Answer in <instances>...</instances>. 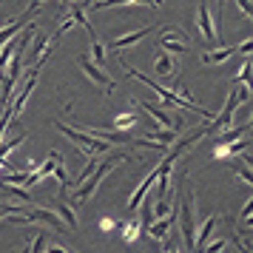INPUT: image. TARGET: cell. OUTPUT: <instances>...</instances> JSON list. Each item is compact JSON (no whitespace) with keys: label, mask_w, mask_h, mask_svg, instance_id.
Masks as SVG:
<instances>
[{"label":"cell","mask_w":253,"mask_h":253,"mask_svg":"<svg viewBox=\"0 0 253 253\" xmlns=\"http://www.w3.org/2000/svg\"><path fill=\"white\" fill-rule=\"evenodd\" d=\"M54 126H57V131L60 134H66V137L80 148V154H85V157H91V154H111L114 151V145L111 142H105V139H97L94 134H88L85 128L83 131H77V128H71V126H66V123H60V120H54Z\"/></svg>","instance_id":"cell-3"},{"label":"cell","mask_w":253,"mask_h":253,"mask_svg":"<svg viewBox=\"0 0 253 253\" xmlns=\"http://www.w3.org/2000/svg\"><path fill=\"white\" fill-rule=\"evenodd\" d=\"M236 54V46H222V48H213V51H205L202 54V63L205 66H222L225 60H230Z\"/></svg>","instance_id":"cell-20"},{"label":"cell","mask_w":253,"mask_h":253,"mask_svg":"<svg viewBox=\"0 0 253 253\" xmlns=\"http://www.w3.org/2000/svg\"><path fill=\"white\" fill-rule=\"evenodd\" d=\"M196 29H199V35L202 40H216V26H213V14L208 9V0H199V6H196Z\"/></svg>","instance_id":"cell-8"},{"label":"cell","mask_w":253,"mask_h":253,"mask_svg":"<svg viewBox=\"0 0 253 253\" xmlns=\"http://www.w3.org/2000/svg\"><path fill=\"white\" fill-rule=\"evenodd\" d=\"M0 196H9V199H17V202H26V205H35V199L29 191H23L20 185H3L0 182Z\"/></svg>","instance_id":"cell-23"},{"label":"cell","mask_w":253,"mask_h":253,"mask_svg":"<svg viewBox=\"0 0 253 253\" xmlns=\"http://www.w3.org/2000/svg\"><path fill=\"white\" fill-rule=\"evenodd\" d=\"M29 173L23 171H14V168H6V173H0V182L3 185H26Z\"/></svg>","instance_id":"cell-26"},{"label":"cell","mask_w":253,"mask_h":253,"mask_svg":"<svg viewBox=\"0 0 253 253\" xmlns=\"http://www.w3.org/2000/svg\"><path fill=\"white\" fill-rule=\"evenodd\" d=\"M233 173H236L239 179H245V182L253 188V171H251V168H245V165H236V168H233Z\"/></svg>","instance_id":"cell-37"},{"label":"cell","mask_w":253,"mask_h":253,"mask_svg":"<svg viewBox=\"0 0 253 253\" xmlns=\"http://www.w3.org/2000/svg\"><path fill=\"white\" fill-rule=\"evenodd\" d=\"M160 46H162V51H168L173 57H185V54L191 51V40H188V35H185L182 29L165 26L160 32Z\"/></svg>","instance_id":"cell-5"},{"label":"cell","mask_w":253,"mask_h":253,"mask_svg":"<svg viewBox=\"0 0 253 253\" xmlns=\"http://www.w3.org/2000/svg\"><path fill=\"white\" fill-rule=\"evenodd\" d=\"M23 139H26V134H17L14 139H6V142H0V168H3V162H6V157H9V154H12V151L17 148L20 142H23Z\"/></svg>","instance_id":"cell-30"},{"label":"cell","mask_w":253,"mask_h":253,"mask_svg":"<svg viewBox=\"0 0 253 253\" xmlns=\"http://www.w3.org/2000/svg\"><path fill=\"white\" fill-rule=\"evenodd\" d=\"M9 222H17V225H29V222H40V225H48V228L54 230H66V222L51 211V208H40V205H32V211L29 213H14V216H9Z\"/></svg>","instance_id":"cell-4"},{"label":"cell","mask_w":253,"mask_h":253,"mask_svg":"<svg viewBox=\"0 0 253 253\" xmlns=\"http://www.w3.org/2000/svg\"><path fill=\"white\" fill-rule=\"evenodd\" d=\"M91 3H94V0H80V6H83V9H91Z\"/></svg>","instance_id":"cell-47"},{"label":"cell","mask_w":253,"mask_h":253,"mask_svg":"<svg viewBox=\"0 0 253 253\" xmlns=\"http://www.w3.org/2000/svg\"><path fill=\"white\" fill-rule=\"evenodd\" d=\"M29 23H32V20H20V23H6V26H3V29H0V48L6 46V43H9L12 37L20 35V32H23V29H26Z\"/></svg>","instance_id":"cell-24"},{"label":"cell","mask_w":253,"mask_h":253,"mask_svg":"<svg viewBox=\"0 0 253 253\" xmlns=\"http://www.w3.org/2000/svg\"><path fill=\"white\" fill-rule=\"evenodd\" d=\"M134 105H142L145 111H148L157 123H160V128H176V120H173L165 108H162V103H142V100H131Z\"/></svg>","instance_id":"cell-14"},{"label":"cell","mask_w":253,"mask_h":253,"mask_svg":"<svg viewBox=\"0 0 253 253\" xmlns=\"http://www.w3.org/2000/svg\"><path fill=\"white\" fill-rule=\"evenodd\" d=\"M182 208H179V233H182V242L188 251H196V191L194 185L188 182V176H185L182 182Z\"/></svg>","instance_id":"cell-2"},{"label":"cell","mask_w":253,"mask_h":253,"mask_svg":"<svg viewBox=\"0 0 253 253\" xmlns=\"http://www.w3.org/2000/svg\"><path fill=\"white\" fill-rule=\"evenodd\" d=\"M139 233H142V222H139V219H131L126 228H123V239L126 242H137Z\"/></svg>","instance_id":"cell-31"},{"label":"cell","mask_w":253,"mask_h":253,"mask_svg":"<svg viewBox=\"0 0 253 253\" xmlns=\"http://www.w3.org/2000/svg\"><path fill=\"white\" fill-rule=\"evenodd\" d=\"M179 131H182V128H154V126H151V131L145 134V139L160 142V145H171L173 139L179 137Z\"/></svg>","instance_id":"cell-21"},{"label":"cell","mask_w":253,"mask_h":253,"mask_svg":"<svg viewBox=\"0 0 253 253\" xmlns=\"http://www.w3.org/2000/svg\"><path fill=\"white\" fill-rule=\"evenodd\" d=\"M88 54H91V60L97 63V66H105V46L97 40V37H91V51H88Z\"/></svg>","instance_id":"cell-32"},{"label":"cell","mask_w":253,"mask_h":253,"mask_svg":"<svg viewBox=\"0 0 253 253\" xmlns=\"http://www.w3.org/2000/svg\"><path fill=\"white\" fill-rule=\"evenodd\" d=\"M48 248V239L43 230H37L35 236H29V253H46Z\"/></svg>","instance_id":"cell-29"},{"label":"cell","mask_w":253,"mask_h":253,"mask_svg":"<svg viewBox=\"0 0 253 253\" xmlns=\"http://www.w3.org/2000/svg\"><path fill=\"white\" fill-rule=\"evenodd\" d=\"M173 219H176V213H171V216H165V219H154L148 228H142V233L151 242H165L168 233H171V228H173Z\"/></svg>","instance_id":"cell-12"},{"label":"cell","mask_w":253,"mask_h":253,"mask_svg":"<svg viewBox=\"0 0 253 253\" xmlns=\"http://www.w3.org/2000/svg\"><path fill=\"white\" fill-rule=\"evenodd\" d=\"M216 222H219V213H211V216L196 228V251L194 253H199L202 248H205V242H211V233H213V228H216Z\"/></svg>","instance_id":"cell-19"},{"label":"cell","mask_w":253,"mask_h":253,"mask_svg":"<svg viewBox=\"0 0 253 253\" xmlns=\"http://www.w3.org/2000/svg\"><path fill=\"white\" fill-rule=\"evenodd\" d=\"M154 71H157V77H162V80H173L179 74V57H173L168 51H160L154 57Z\"/></svg>","instance_id":"cell-9"},{"label":"cell","mask_w":253,"mask_h":253,"mask_svg":"<svg viewBox=\"0 0 253 253\" xmlns=\"http://www.w3.org/2000/svg\"><path fill=\"white\" fill-rule=\"evenodd\" d=\"M165 253H182V248L176 245V239H171V233H168V239H165Z\"/></svg>","instance_id":"cell-41"},{"label":"cell","mask_w":253,"mask_h":253,"mask_svg":"<svg viewBox=\"0 0 253 253\" xmlns=\"http://www.w3.org/2000/svg\"><path fill=\"white\" fill-rule=\"evenodd\" d=\"M57 162H63V154H60V151H48L46 162H43V165H37V171H35V173H29V179H26V188H32V185L43 182L48 173H54Z\"/></svg>","instance_id":"cell-10"},{"label":"cell","mask_w":253,"mask_h":253,"mask_svg":"<svg viewBox=\"0 0 253 253\" xmlns=\"http://www.w3.org/2000/svg\"><path fill=\"white\" fill-rule=\"evenodd\" d=\"M77 66H80L83 74H85V77H88V80H91L97 88H100V91H105V94L114 91V80L105 74L103 66H97V63H94L91 54H80V57H77Z\"/></svg>","instance_id":"cell-6"},{"label":"cell","mask_w":253,"mask_h":253,"mask_svg":"<svg viewBox=\"0 0 253 253\" xmlns=\"http://www.w3.org/2000/svg\"><path fill=\"white\" fill-rule=\"evenodd\" d=\"M126 160H134V157H128L126 151H117V154H105L103 160L97 162V168H94V173L85 179L83 185H77L74 191H71V205H80V202H88V196H94V191L100 188V182H103L108 173L114 171L117 165H123Z\"/></svg>","instance_id":"cell-1"},{"label":"cell","mask_w":253,"mask_h":253,"mask_svg":"<svg viewBox=\"0 0 253 253\" xmlns=\"http://www.w3.org/2000/svg\"><path fill=\"white\" fill-rule=\"evenodd\" d=\"M51 46H54V37H48V35H35V37H32V48H29V60H32V63L43 60L48 51H51Z\"/></svg>","instance_id":"cell-17"},{"label":"cell","mask_w":253,"mask_h":253,"mask_svg":"<svg viewBox=\"0 0 253 253\" xmlns=\"http://www.w3.org/2000/svg\"><path fill=\"white\" fill-rule=\"evenodd\" d=\"M162 253H165V251H162Z\"/></svg>","instance_id":"cell-51"},{"label":"cell","mask_w":253,"mask_h":253,"mask_svg":"<svg viewBox=\"0 0 253 253\" xmlns=\"http://www.w3.org/2000/svg\"><path fill=\"white\" fill-rule=\"evenodd\" d=\"M225 248H228L225 239H211V245H205L199 253H225Z\"/></svg>","instance_id":"cell-35"},{"label":"cell","mask_w":253,"mask_h":253,"mask_svg":"<svg viewBox=\"0 0 253 253\" xmlns=\"http://www.w3.org/2000/svg\"><path fill=\"white\" fill-rule=\"evenodd\" d=\"M245 128H248V131H253V117L248 120V126H245Z\"/></svg>","instance_id":"cell-49"},{"label":"cell","mask_w":253,"mask_h":253,"mask_svg":"<svg viewBox=\"0 0 253 253\" xmlns=\"http://www.w3.org/2000/svg\"><path fill=\"white\" fill-rule=\"evenodd\" d=\"M222 9H225V0H219V17H222Z\"/></svg>","instance_id":"cell-48"},{"label":"cell","mask_w":253,"mask_h":253,"mask_svg":"<svg viewBox=\"0 0 253 253\" xmlns=\"http://www.w3.org/2000/svg\"><path fill=\"white\" fill-rule=\"evenodd\" d=\"M242 157H245V162H248V168L253 171V154H242Z\"/></svg>","instance_id":"cell-46"},{"label":"cell","mask_w":253,"mask_h":253,"mask_svg":"<svg viewBox=\"0 0 253 253\" xmlns=\"http://www.w3.org/2000/svg\"><path fill=\"white\" fill-rule=\"evenodd\" d=\"M12 126V108L9 105H3V111H0V139L6 134V128Z\"/></svg>","instance_id":"cell-34"},{"label":"cell","mask_w":253,"mask_h":253,"mask_svg":"<svg viewBox=\"0 0 253 253\" xmlns=\"http://www.w3.org/2000/svg\"><path fill=\"white\" fill-rule=\"evenodd\" d=\"M151 32H154V26H142V29H137V32H131V35L114 37V40H111V48H114V51H123V48L137 46L139 40H142V37H148Z\"/></svg>","instance_id":"cell-16"},{"label":"cell","mask_w":253,"mask_h":253,"mask_svg":"<svg viewBox=\"0 0 253 253\" xmlns=\"http://www.w3.org/2000/svg\"><path fill=\"white\" fill-rule=\"evenodd\" d=\"M100 230H114V219L103 216V219H100Z\"/></svg>","instance_id":"cell-44"},{"label":"cell","mask_w":253,"mask_h":253,"mask_svg":"<svg viewBox=\"0 0 253 253\" xmlns=\"http://www.w3.org/2000/svg\"><path fill=\"white\" fill-rule=\"evenodd\" d=\"M6 216H14V208L12 205H0V219H6Z\"/></svg>","instance_id":"cell-45"},{"label":"cell","mask_w":253,"mask_h":253,"mask_svg":"<svg viewBox=\"0 0 253 253\" xmlns=\"http://www.w3.org/2000/svg\"><path fill=\"white\" fill-rule=\"evenodd\" d=\"M157 176H160V171H157V168H151V173L148 176H145V179H142V182L137 185V188H134V194H131V199H128V213H134V211H139V205H142V199H145V196H148V191H151V185L157 182Z\"/></svg>","instance_id":"cell-11"},{"label":"cell","mask_w":253,"mask_h":253,"mask_svg":"<svg viewBox=\"0 0 253 253\" xmlns=\"http://www.w3.org/2000/svg\"><path fill=\"white\" fill-rule=\"evenodd\" d=\"M253 145V137L251 139H233V142H225V145H213V160H228L233 154H245V148Z\"/></svg>","instance_id":"cell-15"},{"label":"cell","mask_w":253,"mask_h":253,"mask_svg":"<svg viewBox=\"0 0 253 253\" xmlns=\"http://www.w3.org/2000/svg\"><path fill=\"white\" fill-rule=\"evenodd\" d=\"M43 3H48V0H32V3H29V9H26V20H32L35 9H37V6H43Z\"/></svg>","instance_id":"cell-43"},{"label":"cell","mask_w":253,"mask_h":253,"mask_svg":"<svg viewBox=\"0 0 253 253\" xmlns=\"http://www.w3.org/2000/svg\"><path fill=\"white\" fill-rule=\"evenodd\" d=\"M54 179L60 182V188H69V185H71L69 171H66V165H63V162H57V168H54Z\"/></svg>","instance_id":"cell-33"},{"label":"cell","mask_w":253,"mask_h":253,"mask_svg":"<svg viewBox=\"0 0 253 253\" xmlns=\"http://www.w3.org/2000/svg\"><path fill=\"white\" fill-rule=\"evenodd\" d=\"M236 248H239V253H253V245L242 236H236Z\"/></svg>","instance_id":"cell-42"},{"label":"cell","mask_w":253,"mask_h":253,"mask_svg":"<svg viewBox=\"0 0 253 253\" xmlns=\"http://www.w3.org/2000/svg\"><path fill=\"white\" fill-rule=\"evenodd\" d=\"M51 211L57 213L63 222H66V228H71V230H77V216H74V208L69 205V202H63V199H57L54 205H51Z\"/></svg>","instance_id":"cell-22"},{"label":"cell","mask_w":253,"mask_h":253,"mask_svg":"<svg viewBox=\"0 0 253 253\" xmlns=\"http://www.w3.org/2000/svg\"><path fill=\"white\" fill-rule=\"evenodd\" d=\"M236 108H239V94H236V88L228 94V100H225V105H222V111H216V117L208 123V131L213 134V131H230L233 128V117H236Z\"/></svg>","instance_id":"cell-7"},{"label":"cell","mask_w":253,"mask_h":253,"mask_svg":"<svg viewBox=\"0 0 253 253\" xmlns=\"http://www.w3.org/2000/svg\"><path fill=\"white\" fill-rule=\"evenodd\" d=\"M46 253H74V251H71V248H66L63 242H48Z\"/></svg>","instance_id":"cell-40"},{"label":"cell","mask_w":253,"mask_h":253,"mask_svg":"<svg viewBox=\"0 0 253 253\" xmlns=\"http://www.w3.org/2000/svg\"><path fill=\"white\" fill-rule=\"evenodd\" d=\"M236 6H239V12L248 17V20H253V0H236Z\"/></svg>","instance_id":"cell-38"},{"label":"cell","mask_w":253,"mask_h":253,"mask_svg":"<svg viewBox=\"0 0 253 253\" xmlns=\"http://www.w3.org/2000/svg\"><path fill=\"white\" fill-rule=\"evenodd\" d=\"M233 83H245V85L253 91V57H245V60H242V69L236 71Z\"/></svg>","instance_id":"cell-25"},{"label":"cell","mask_w":253,"mask_h":253,"mask_svg":"<svg viewBox=\"0 0 253 253\" xmlns=\"http://www.w3.org/2000/svg\"><path fill=\"white\" fill-rule=\"evenodd\" d=\"M60 6H71V0H60Z\"/></svg>","instance_id":"cell-50"},{"label":"cell","mask_w":253,"mask_h":253,"mask_svg":"<svg viewBox=\"0 0 253 253\" xmlns=\"http://www.w3.org/2000/svg\"><path fill=\"white\" fill-rule=\"evenodd\" d=\"M117 6H162V0H94L91 9L100 12V9H117Z\"/></svg>","instance_id":"cell-18"},{"label":"cell","mask_w":253,"mask_h":253,"mask_svg":"<svg viewBox=\"0 0 253 253\" xmlns=\"http://www.w3.org/2000/svg\"><path fill=\"white\" fill-rule=\"evenodd\" d=\"M88 134H94L97 139H105V142H111V145H128V142H134L128 131H117V128H85Z\"/></svg>","instance_id":"cell-13"},{"label":"cell","mask_w":253,"mask_h":253,"mask_svg":"<svg viewBox=\"0 0 253 253\" xmlns=\"http://www.w3.org/2000/svg\"><path fill=\"white\" fill-rule=\"evenodd\" d=\"M134 126H137V114H134V111H126V114L114 117V128L117 131H131Z\"/></svg>","instance_id":"cell-27"},{"label":"cell","mask_w":253,"mask_h":253,"mask_svg":"<svg viewBox=\"0 0 253 253\" xmlns=\"http://www.w3.org/2000/svg\"><path fill=\"white\" fill-rule=\"evenodd\" d=\"M97 162H100V160H94V157H88V160H85V168L80 171V185H83V182H85V179H88V176L94 173V168H97Z\"/></svg>","instance_id":"cell-36"},{"label":"cell","mask_w":253,"mask_h":253,"mask_svg":"<svg viewBox=\"0 0 253 253\" xmlns=\"http://www.w3.org/2000/svg\"><path fill=\"white\" fill-rule=\"evenodd\" d=\"M236 51H239V54H245V57H253V37L242 40L239 46H236Z\"/></svg>","instance_id":"cell-39"},{"label":"cell","mask_w":253,"mask_h":253,"mask_svg":"<svg viewBox=\"0 0 253 253\" xmlns=\"http://www.w3.org/2000/svg\"><path fill=\"white\" fill-rule=\"evenodd\" d=\"M239 228L253 230V194H251V199H248V205L239 211Z\"/></svg>","instance_id":"cell-28"}]
</instances>
